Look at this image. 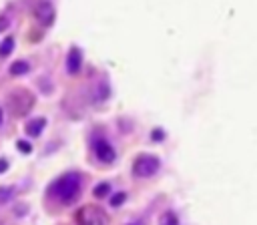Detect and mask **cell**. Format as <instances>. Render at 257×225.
<instances>
[{"instance_id": "14", "label": "cell", "mask_w": 257, "mask_h": 225, "mask_svg": "<svg viewBox=\"0 0 257 225\" xmlns=\"http://www.w3.org/2000/svg\"><path fill=\"white\" fill-rule=\"evenodd\" d=\"M16 147H18V149H20V153H24V155H28V153L32 151V145H28L26 141H18V143H16Z\"/></svg>"}, {"instance_id": "5", "label": "cell", "mask_w": 257, "mask_h": 225, "mask_svg": "<svg viewBox=\"0 0 257 225\" xmlns=\"http://www.w3.org/2000/svg\"><path fill=\"white\" fill-rule=\"evenodd\" d=\"M92 149H94L96 157H98L102 163H112V161H114V157H116V153H114L112 145H110L108 141H104V139H96V141H94V145H92Z\"/></svg>"}, {"instance_id": "16", "label": "cell", "mask_w": 257, "mask_h": 225, "mask_svg": "<svg viewBox=\"0 0 257 225\" xmlns=\"http://www.w3.org/2000/svg\"><path fill=\"white\" fill-rule=\"evenodd\" d=\"M163 137H165V133H163L161 129H155V131H153V139H155V141H161Z\"/></svg>"}, {"instance_id": "17", "label": "cell", "mask_w": 257, "mask_h": 225, "mask_svg": "<svg viewBox=\"0 0 257 225\" xmlns=\"http://www.w3.org/2000/svg\"><path fill=\"white\" fill-rule=\"evenodd\" d=\"M8 169V161L6 159H0V173H4Z\"/></svg>"}, {"instance_id": "10", "label": "cell", "mask_w": 257, "mask_h": 225, "mask_svg": "<svg viewBox=\"0 0 257 225\" xmlns=\"http://www.w3.org/2000/svg\"><path fill=\"white\" fill-rule=\"evenodd\" d=\"M14 48V38L12 36H6L2 42H0V56H8Z\"/></svg>"}, {"instance_id": "1", "label": "cell", "mask_w": 257, "mask_h": 225, "mask_svg": "<svg viewBox=\"0 0 257 225\" xmlns=\"http://www.w3.org/2000/svg\"><path fill=\"white\" fill-rule=\"evenodd\" d=\"M78 191H80V177L74 173L64 175L50 185V195L60 203H72L78 197Z\"/></svg>"}, {"instance_id": "13", "label": "cell", "mask_w": 257, "mask_h": 225, "mask_svg": "<svg viewBox=\"0 0 257 225\" xmlns=\"http://www.w3.org/2000/svg\"><path fill=\"white\" fill-rule=\"evenodd\" d=\"M12 195H14V189H12V187H0V203L10 201Z\"/></svg>"}, {"instance_id": "12", "label": "cell", "mask_w": 257, "mask_h": 225, "mask_svg": "<svg viewBox=\"0 0 257 225\" xmlns=\"http://www.w3.org/2000/svg\"><path fill=\"white\" fill-rule=\"evenodd\" d=\"M124 199H126V193H124V191H118V193H114V195L110 197V205H112V207H118V205L124 203Z\"/></svg>"}, {"instance_id": "15", "label": "cell", "mask_w": 257, "mask_h": 225, "mask_svg": "<svg viewBox=\"0 0 257 225\" xmlns=\"http://www.w3.org/2000/svg\"><path fill=\"white\" fill-rule=\"evenodd\" d=\"M10 26V18L8 16H0V32H4Z\"/></svg>"}, {"instance_id": "11", "label": "cell", "mask_w": 257, "mask_h": 225, "mask_svg": "<svg viewBox=\"0 0 257 225\" xmlns=\"http://www.w3.org/2000/svg\"><path fill=\"white\" fill-rule=\"evenodd\" d=\"M92 193H94V197H98V199H100V197H106V193H110V185H108V183H98Z\"/></svg>"}, {"instance_id": "4", "label": "cell", "mask_w": 257, "mask_h": 225, "mask_svg": "<svg viewBox=\"0 0 257 225\" xmlns=\"http://www.w3.org/2000/svg\"><path fill=\"white\" fill-rule=\"evenodd\" d=\"M54 6L50 4V2H46V0H40V2H36L34 4V16H36V20L40 22V24H44V26H50L52 22H54Z\"/></svg>"}, {"instance_id": "3", "label": "cell", "mask_w": 257, "mask_h": 225, "mask_svg": "<svg viewBox=\"0 0 257 225\" xmlns=\"http://www.w3.org/2000/svg\"><path fill=\"white\" fill-rule=\"evenodd\" d=\"M76 225H106V215L100 207L84 205L76 211Z\"/></svg>"}, {"instance_id": "18", "label": "cell", "mask_w": 257, "mask_h": 225, "mask_svg": "<svg viewBox=\"0 0 257 225\" xmlns=\"http://www.w3.org/2000/svg\"><path fill=\"white\" fill-rule=\"evenodd\" d=\"M2 119H4V110L0 108V125H2Z\"/></svg>"}, {"instance_id": "6", "label": "cell", "mask_w": 257, "mask_h": 225, "mask_svg": "<svg viewBox=\"0 0 257 225\" xmlns=\"http://www.w3.org/2000/svg\"><path fill=\"white\" fill-rule=\"evenodd\" d=\"M80 66H82V52L76 46H72L66 54V68L70 74H76L80 70Z\"/></svg>"}, {"instance_id": "9", "label": "cell", "mask_w": 257, "mask_h": 225, "mask_svg": "<svg viewBox=\"0 0 257 225\" xmlns=\"http://www.w3.org/2000/svg\"><path fill=\"white\" fill-rule=\"evenodd\" d=\"M159 225H179V217L173 211H165L159 217Z\"/></svg>"}, {"instance_id": "8", "label": "cell", "mask_w": 257, "mask_h": 225, "mask_svg": "<svg viewBox=\"0 0 257 225\" xmlns=\"http://www.w3.org/2000/svg\"><path fill=\"white\" fill-rule=\"evenodd\" d=\"M28 68H30L28 62H24V60H16V62L10 64V74H12V76H20V74H26Z\"/></svg>"}, {"instance_id": "7", "label": "cell", "mask_w": 257, "mask_h": 225, "mask_svg": "<svg viewBox=\"0 0 257 225\" xmlns=\"http://www.w3.org/2000/svg\"><path fill=\"white\" fill-rule=\"evenodd\" d=\"M44 127H46V121L42 117H36V119H32V121L26 123V135L28 137H38Z\"/></svg>"}, {"instance_id": "2", "label": "cell", "mask_w": 257, "mask_h": 225, "mask_svg": "<svg viewBox=\"0 0 257 225\" xmlns=\"http://www.w3.org/2000/svg\"><path fill=\"white\" fill-rule=\"evenodd\" d=\"M159 167H161V161L155 155H141L133 163V175L135 177H141V179L153 177L159 171Z\"/></svg>"}]
</instances>
